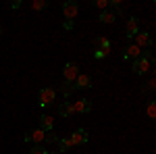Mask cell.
Listing matches in <instances>:
<instances>
[{"mask_svg":"<svg viewBox=\"0 0 156 154\" xmlns=\"http://www.w3.org/2000/svg\"><path fill=\"white\" fill-rule=\"evenodd\" d=\"M71 106H73V113H90L92 102H90V98H77L75 102H71Z\"/></svg>","mask_w":156,"mask_h":154,"instance_id":"52a82bcc","label":"cell"},{"mask_svg":"<svg viewBox=\"0 0 156 154\" xmlns=\"http://www.w3.org/2000/svg\"><path fill=\"white\" fill-rule=\"evenodd\" d=\"M37 98H40V106L42 108H48L54 100H56V92L52 90V88H42L40 90V94H37Z\"/></svg>","mask_w":156,"mask_h":154,"instance_id":"7a4b0ae2","label":"cell"},{"mask_svg":"<svg viewBox=\"0 0 156 154\" xmlns=\"http://www.w3.org/2000/svg\"><path fill=\"white\" fill-rule=\"evenodd\" d=\"M31 9L34 11H44V9H48V2L46 0H34L31 2Z\"/></svg>","mask_w":156,"mask_h":154,"instance_id":"ac0fdd59","label":"cell"},{"mask_svg":"<svg viewBox=\"0 0 156 154\" xmlns=\"http://www.w3.org/2000/svg\"><path fill=\"white\" fill-rule=\"evenodd\" d=\"M94 6H96V9H102V11H106V9H108V0H96Z\"/></svg>","mask_w":156,"mask_h":154,"instance_id":"44dd1931","label":"cell"},{"mask_svg":"<svg viewBox=\"0 0 156 154\" xmlns=\"http://www.w3.org/2000/svg\"><path fill=\"white\" fill-rule=\"evenodd\" d=\"M94 50H102V52H110V40L108 38H104V36H100V38H96L94 40Z\"/></svg>","mask_w":156,"mask_h":154,"instance_id":"8fae6325","label":"cell"},{"mask_svg":"<svg viewBox=\"0 0 156 154\" xmlns=\"http://www.w3.org/2000/svg\"><path fill=\"white\" fill-rule=\"evenodd\" d=\"M137 31H140V19H137V17H129L127 23H125V34H127V38L131 40Z\"/></svg>","mask_w":156,"mask_h":154,"instance_id":"ba28073f","label":"cell"},{"mask_svg":"<svg viewBox=\"0 0 156 154\" xmlns=\"http://www.w3.org/2000/svg\"><path fill=\"white\" fill-rule=\"evenodd\" d=\"M146 113H148V117H150V119H156V104H154V102H150V104H148Z\"/></svg>","mask_w":156,"mask_h":154,"instance_id":"ffe728a7","label":"cell"},{"mask_svg":"<svg viewBox=\"0 0 156 154\" xmlns=\"http://www.w3.org/2000/svg\"><path fill=\"white\" fill-rule=\"evenodd\" d=\"M77 75H79V65H77V63H67L65 69H62V77H65V81L75 83Z\"/></svg>","mask_w":156,"mask_h":154,"instance_id":"3957f363","label":"cell"},{"mask_svg":"<svg viewBox=\"0 0 156 154\" xmlns=\"http://www.w3.org/2000/svg\"><path fill=\"white\" fill-rule=\"evenodd\" d=\"M152 67H154V59H148V56H140L137 60H133V73L135 75H144V73H148V71H152Z\"/></svg>","mask_w":156,"mask_h":154,"instance_id":"6da1fadb","label":"cell"},{"mask_svg":"<svg viewBox=\"0 0 156 154\" xmlns=\"http://www.w3.org/2000/svg\"><path fill=\"white\" fill-rule=\"evenodd\" d=\"M133 44L140 48V50H144V48H150L152 46V38H150V34H146V31H137L135 36H133Z\"/></svg>","mask_w":156,"mask_h":154,"instance_id":"5b68a950","label":"cell"},{"mask_svg":"<svg viewBox=\"0 0 156 154\" xmlns=\"http://www.w3.org/2000/svg\"><path fill=\"white\" fill-rule=\"evenodd\" d=\"M77 13H79V4L75 0H69V2L62 4V15L67 17V21H73L77 17Z\"/></svg>","mask_w":156,"mask_h":154,"instance_id":"277c9868","label":"cell"},{"mask_svg":"<svg viewBox=\"0 0 156 154\" xmlns=\"http://www.w3.org/2000/svg\"><path fill=\"white\" fill-rule=\"evenodd\" d=\"M75 88H79V90H87V88H92V77H90V75H83V73H79L77 79H75Z\"/></svg>","mask_w":156,"mask_h":154,"instance_id":"7c38bea8","label":"cell"},{"mask_svg":"<svg viewBox=\"0 0 156 154\" xmlns=\"http://www.w3.org/2000/svg\"><path fill=\"white\" fill-rule=\"evenodd\" d=\"M52 127H54V119L48 117V115H42V117H40V129L46 131V133H50Z\"/></svg>","mask_w":156,"mask_h":154,"instance_id":"4fadbf2b","label":"cell"},{"mask_svg":"<svg viewBox=\"0 0 156 154\" xmlns=\"http://www.w3.org/2000/svg\"><path fill=\"white\" fill-rule=\"evenodd\" d=\"M69 140H71L73 146H81V144L87 142V131L85 129H75L71 135H69Z\"/></svg>","mask_w":156,"mask_h":154,"instance_id":"9c48e42d","label":"cell"},{"mask_svg":"<svg viewBox=\"0 0 156 154\" xmlns=\"http://www.w3.org/2000/svg\"><path fill=\"white\" fill-rule=\"evenodd\" d=\"M62 27H65L67 31H71V29H73V21H65V25H62Z\"/></svg>","mask_w":156,"mask_h":154,"instance_id":"d4e9b609","label":"cell"},{"mask_svg":"<svg viewBox=\"0 0 156 154\" xmlns=\"http://www.w3.org/2000/svg\"><path fill=\"white\" fill-rule=\"evenodd\" d=\"M23 140H25V142H34V144L37 146V144H42L44 140H46V131H42L40 127H37V129L29 131V133H25Z\"/></svg>","mask_w":156,"mask_h":154,"instance_id":"8992f818","label":"cell"},{"mask_svg":"<svg viewBox=\"0 0 156 154\" xmlns=\"http://www.w3.org/2000/svg\"><path fill=\"white\" fill-rule=\"evenodd\" d=\"M60 90H62V96H65V98H69V96L73 94V90H75V83H69V81H65L62 85H60Z\"/></svg>","mask_w":156,"mask_h":154,"instance_id":"e0dca14e","label":"cell"},{"mask_svg":"<svg viewBox=\"0 0 156 154\" xmlns=\"http://www.w3.org/2000/svg\"><path fill=\"white\" fill-rule=\"evenodd\" d=\"M11 9H21V0H15V2H11Z\"/></svg>","mask_w":156,"mask_h":154,"instance_id":"484cf974","label":"cell"},{"mask_svg":"<svg viewBox=\"0 0 156 154\" xmlns=\"http://www.w3.org/2000/svg\"><path fill=\"white\" fill-rule=\"evenodd\" d=\"M29 154H48V150H44V146L37 144V146H34V148L29 150Z\"/></svg>","mask_w":156,"mask_h":154,"instance_id":"d6986e66","label":"cell"},{"mask_svg":"<svg viewBox=\"0 0 156 154\" xmlns=\"http://www.w3.org/2000/svg\"><path fill=\"white\" fill-rule=\"evenodd\" d=\"M94 56H96V59H104L106 52H102V50H94Z\"/></svg>","mask_w":156,"mask_h":154,"instance_id":"cb8c5ba5","label":"cell"},{"mask_svg":"<svg viewBox=\"0 0 156 154\" xmlns=\"http://www.w3.org/2000/svg\"><path fill=\"white\" fill-rule=\"evenodd\" d=\"M115 19H117V15L112 11H102L100 13V23H115Z\"/></svg>","mask_w":156,"mask_h":154,"instance_id":"9a60e30c","label":"cell"},{"mask_svg":"<svg viewBox=\"0 0 156 154\" xmlns=\"http://www.w3.org/2000/svg\"><path fill=\"white\" fill-rule=\"evenodd\" d=\"M56 144H58V152H67V150H71L73 144L69 138H60V140H56Z\"/></svg>","mask_w":156,"mask_h":154,"instance_id":"2e32d148","label":"cell"},{"mask_svg":"<svg viewBox=\"0 0 156 154\" xmlns=\"http://www.w3.org/2000/svg\"><path fill=\"white\" fill-rule=\"evenodd\" d=\"M140 56H142V50L135 46V44H129V46L125 48V52H123V59H125V60H131V63H133V60H137Z\"/></svg>","mask_w":156,"mask_h":154,"instance_id":"30bf717a","label":"cell"},{"mask_svg":"<svg viewBox=\"0 0 156 154\" xmlns=\"http://www.w3.org/2000/svg\"><path fill=\"white\" fill-rule=\"evenodd\" d=\"M58 115H60V117H71V115H73V106H71V102H69V100H67V102H62V104L58 106Z\"/></svg>","mask_w":156,"mask_h":154,"instance_id":"5bb4252c","label":"cell"},{"mask_svg":"<svg viewBox=\"0 0 156 154\" xmlns=\"http://www.w3.org/2000/svg\"><path fill=\"white\" fill-rule=\"evenodd\" d=\"M56 140H58V138H56L54 133H46V140H44V142H56Z\"/></svg>","mask_w":156,"mask_h":154,"instance_id":"603a6c76","label":"cell"},{"mask_svg":"<svg viewBox=\"0 0 156 154\" xmlns=\"http://www.w3.org/2000/svg\"><path fill=\"white\" fill-rule=\"evenodd\" d=\"M156 88V81L154 79H150V81H148V85H146V88H142V92H148V90H154Z\"/></svg>","mask_w":156,"mask_h":154,"instance_id":"7402d4cb","label":"cell"}]
</instances>
